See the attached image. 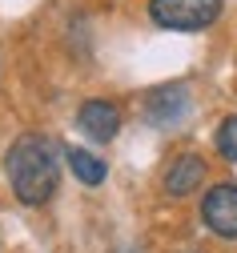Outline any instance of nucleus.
<instances>
[{"label":"nucleus","mask_w":237,"mask_h":253,"mask_svg":"<svg viewBox=\"0 0 237 253\" xmlns=\"http://www.w3.org/2000/svg\"><path fill=\"white\" fill-rule=\"evenodd\" d=\"M201 221L209 233L237 241V185H213L201 201Z\"/></svg>","instance_id":"3"},{"label":"nucleus","mask_w":237,"mask_h":253,"mask_svg":"<svg viewBox=\"0 0 237 253\" xmlns=\"http://www.w3.org/2000/svg\"><path fill=\"white\" fill-rule=\"evenodd\" d=\"M145 117H149V125H161V129L185 121L189 117V92L181 84H161L157 92L145 97Z\"/></svg>","instance_id":"5"},{"label":"nucleus","mask_w":237,"mask_h":253,"mask_svg":"<svg viewBox=\"0 0 237 253\" xmlns=\"http://www.w3.org/2000/svg\"><path fill=\"white\" fill-rule=\"evenodd\" d=\"M64 161H69V169L77 173V181H81V185H105V177H109V165L100 161V157H93V153L77 149V145L64 149Z\"/></svg>","instance_id":"7"},{"label":"nucleus","mask_w":237,"mask_h":253,"mask_svg":"<svg viewBox=\"0 0 237 253\" xmlns=\"http://www.w3.org/2000/svg\"><path fill=\"white\" fill-rule=\"evenodd\" d=\"M213 145H217V153L225 157V161H237V117H225V121L217 125Z\"/></svg>","instance_id":"8"},{"label":"nucleus","mask_w":237,"mask_h":253,"mask_svg":"<svg viewBox=\"0 0 237 253\" xmlns=\"http://www.w3.org/2000/svg\"><path fill=\"white\" fill-rule=\"evenodd\" d=\"M201 181H205V161H201L197 153H181V157H173V165L165 169V193L189 197Z\"/></svg>","instance_id":"6"},{"label":"nucleus","mask_w":237,"mask_h":253,"mask_svg":"<svg viewBox=\"0 0 237 253\" xmlns=\"http://www.w3.org/2000/svg\"><path fill=\"white\" fill-rule=\"evenodd\" d=\"M77 129L85 133V137H93V141H113L117 137V129H121V109L113 105V101H85L81 105V113H77Z\"/></svg>","instance_id":"4"},{"label":"nucleus","mask_w":237,"mask_h":253,"mask_svg":"<svg viewBox=\"0 0 237 253\" xmlns=\"http://www.w3.org/2000/svg\"><path fill=\"white\" fill-rule=\"evenodd\" d=\"M4 169L12 181V193L24 205H45L56 193V181H60V153L48 137H20L8 157H4Z\"/></svg>","instance_id":"1"},{"label":"nucleus","mask_w":237,"mask_h":253,"mask_svg":"<svg viewBox=\"0 0 237 253\" xmlns=\"http://www.w3.org/2000/svg\"><path fill=\"white\" fill-rule=\"evenodd\" d=\"M225 8V0H153L149 16L157 28H169V33H201L209 28Z\"/></svg>","instance_id":"2"}]
</instances>
